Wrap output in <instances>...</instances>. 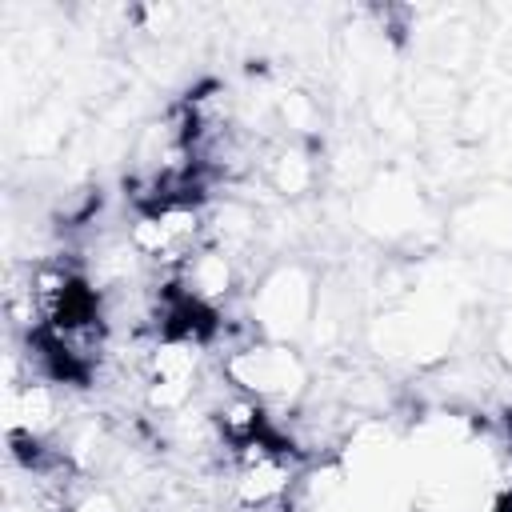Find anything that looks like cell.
<instances>
[{
    "label": "cell",
    "instance_id": "3957f363",
    "mask_svg": "<svg viewBox=\"0 0 512 512\" xmlns=\"http://www.w3.org/2000/svg\"><path fill=\"white\" fill-rule=\"evenodd\" d=\"M128 240L140 252L148 268L160 272H180L204 244H208V224H204V204L196 200H160L152 208H136L128 224Z\"/></svg>",
    "mask_w": 512,
    "mask_h": 512
},
{
    "label": "cell",
    "instance_id": "7a4b0ae2",
    "mask_svg": "<svg viewBox=\"0 0 512 512\" xmlns=\"http://www.w3.org/2000/svg\"><path fill=\"white\" fill-rule=\"evenodd\" d=\"M224 380L256 400V404H288L296 408L300 396L308 392V360L296 352V344L280 340H244L224 356Z\"/></svg>",
    "mask_w": 512,
    "mask_h": 512
},
{
    "label": "cell",
    "instance_id": "52a82bcc",
    "mask_svg": "<svg viewBox=\"0 0 512 512\" xmlns=\"http://www.w3.org/2000/svg\"><path fill=\"white\" fill-rule=\"evenodd\" d=\"M492 348H496L500 364H504V368H512V312L496 324V332H492Z\"/></svg>",
    "mask_w": 512,
    "mask_h": 512
},
{
    "label": "cell",
    "instance_id": "8992f818",
    "mask_svg": "<svg viewBox=\"0 0 512 512\" xmlns=\"http://www.w3.org/2000/svg\"><path fill=\"white\" fill-rule=\"evenodd\" d=\"M68 512H124V500L120 496H112L108 488H88Z\"/></svg>",
    "mask_w": 512,
    "mask_h": 512
},
{
    "label": "cell",
    "instance_id": "277c9868",
    "mask_svg": "<svg viewBox=\"0 0 512 512\" xmlns=\"http://www.w3.org/2000/svg\"><path fill=\"white\" fill-rule=\"evenodd\" d=\"M168 280L176 284V292L184 300H192V304H200V308H208V312L220 316V304L240 288V260L228 256V252H220V248H212V244H204Z\"/></svg>",
    "mask_w": 512,
    "mask_h": 512
},
{
    "label": "cell",
    "instance_id": "5b68a950",
    "mask_svg": "<svg viewBox=\"0 0 512 512\" xmlns=\"http://www.w3.org/2000/svg\"><path fill=\"white\" fill-rule=\"evenodd\" d=\"M264 180L272 184V192L288 196V200H300L316 188L320 180V160L316 152L304 144V140H284L276 152H268L264 160Z\"/></svg>",
    "mask_w": 512,
    "mask_h": 512
},
{
    "label": "cell",
    "instance_id": "6da1fadb",
    "mask_svg": "<svg viewBox=\"0 0 512 512\" xmlns=\"http://www.w3.org/2000/svg\"><path fill=\"white\" fill-rule=\"evenodd\" d=\"M316 308H320V288L300 260H284L268 268L248 296L252 332L260 340H280V344H296L300 336H308Z\"/></svg>",
    "mask_w": 512,
    "mask_h": 512
}]
</instances>
